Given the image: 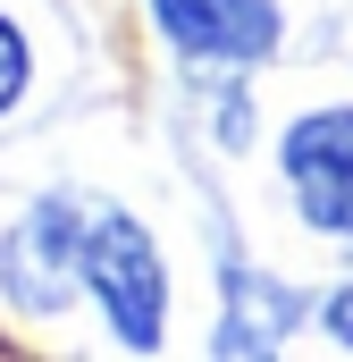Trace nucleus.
Segmentation results:
<instances>
[{
  "mask_svg": "<svg viewBox=\"0 0 353 362\" xmlns=\"http://www.w3.org/2000/svg\"><path fill=\"white\" fill-rule=\"evenodd\" d=\"M85 303L101 312L109 346L135 362H152L169 346V312H176V278L160 236L126 211V202H101L85 228Z\"/></svg>",
  "mask_w": 353,
  "mask_h": 362,
  "instance_id": "f257e3e1",
  "label": "nucleus"
},
{
  "mask_svg": "<svg viewBox=\"0 0 353 362\" xmlns=\"http://www.w3.org/2000/svg\"><path fill=\"white\" fill-rule=\"evenodd\" d=\"M311 320H320V337H328V346H345V354H353V286H328Z\"/></svg>",
  "mask_w": 353,
  "mask_h": 362,
  "instance_id": "0eeeda50",
  "label": "nucleus"
},
{
  "mask_svg": "<svg viewBox=\"0 0 353 362\" xmlns=\"http://www.w3.org/2000/svg\"><path fill=\"white\" fill-rule=\"evenodd\" d=\"M143 17L185 68H219V76L269 68L277 42H286V8L277 0H143Z\"/></svg>",
  "mask_w": 353,
  "mask_h": 362,
  "instance_id": "20e7f679",
  "label": "nucleus"
},
{
  "mask_svg": "<svg viewBox=\"0 0 353 362\" xmlns=\"http://www.w3.org/2000/svg\"><path fill=\"white\" fill-rule=\"evenodd\" d=\"M277 185L294 202V219L353 253V101H320V110H294L286 135H277Z\"/></svg>",
  "mask_w": 353,
  "mask_h": 362,
  "instance_id": "7ed1b4c3",
  "label": "nucleus"
},
{
  "mask_svg": "<svg viewBox=\"0 0 353 362\" xmlns=\"http://www.w3.org/2000/svg\"><path fill=\"white\" fill-rule=\"evenodd\" d=\"M85 228H92V211L68 185L34 194V202L0 228V303H8L17 320H59V312L85 295Z\"/></svg>",
  "mask_w": 353,
  "mask_h": 362,
  "instance_id": "f03ea898",
  "label": "nucleus"
},
{
  "mask_svg": "<svg viewBox=\"0 0 353 362\" xmlns=\"http://www.w3.org/2000/svg\"><path fill=\"white\" fill-rule=\"evenodd\" d=\"M320 303L294 295L286 278L244 262L236 245L219 253V329H210V362H286V337L311 320Z\"/></svg>",
  "mask_w": 353,
  "mask_h": 362,
  "instance_id": "39448f33",
  "label": "nucleus"
},
{
  "mask_svg": "<svg viewBox=\"0 0 353 362\" xmlns=\"http://www.w3.org/2000/svg\"><path fill=\"white\" fill-rule=\"evenodd\" d=\"M25 93H34V42H25V25L0 8V118H8Z\"/></svg>",
  "mask_w": 353,
  "mask_h": 362,
  "instance_id": "423d86ee",
  "label": "nucleus"
}]
</instances>
